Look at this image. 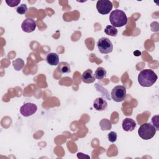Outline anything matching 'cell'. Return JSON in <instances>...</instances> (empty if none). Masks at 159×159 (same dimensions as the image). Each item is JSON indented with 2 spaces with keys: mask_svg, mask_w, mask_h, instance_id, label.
<instances>
[{
  "mask_svg": "<svg viewBox=\"0 0 159 159\" xmlns=\"http://www.w3.org/2000/svg\"><path fill=\"white\" fill-rule=\"evenodd\" d=\"M117 137V133L116 132H114V131H112V132H109L107 135V138H108L109 141L112 142V143L116 141Z\"/></svg>",
  "mask_w": 159,
  "mask_h": 159,
  "instance_id": "cell-19",
  "label": "cell"
},
{
  "mask_svg": "<svg viewBox=\"0 0 159 159\" xmlns=\"http://www.w3.org/2000/svg\"><path fill=\"white\" fill-rule=\"evenodd\" d=\"M46 61L52 66L58 65L59 63V56L56 53H49L46 57Z\"/></svg>",
  "mask_w": 159,
  "mask_h": 159,
  "instance_id": "cell-12",
  "label": "cell"
},
{
  "mask_svg": "<svg viewBox=\"0 0 159 159\" xmlns=\"http://www.w3.org/2000/svg\"><path fill=\"white\" fill-rule=\"evenodd\" d=\"M22 29L24 32L30 33L35 30L36 29V23L32 18H26L22 23Z\"/></svg>",
  "mask_w": 159,
  "mask_h": 159,
  "instance_id": "cell-8",
  "label": "cell"
},
{
  "mask_svg": "<svg viewBox=\"0 0 159 159\" xmlns=\"http://www.w3.org/2000/svg\"><path fill=\"white\" fill-rule=\"evenodd\" d=\"M156 131L154 126L150 123H144L140 126L138 130V134L141 139L147 140L153 137Z\"/></svg>",
  "mask_w": 159,
  "mask_h": 159,
  "instance_id": "cell-3",
  "label": "cell"
},
{
  "mask_svg": "<svg viewBox=\"0 0 159 159\" xmlns=\"http://www.w3.org/2000/svg\"><path fill=\"white\" fill-rule=\"evenodd\" d=\"M96 9L99 14H107L112 9V3L109 0H99L96 3Z\"/></svg>",
  "mask_w": 159,
  "mask_h": 159,
  "instance_id": "cell-6",
  "label": "cell"
},
{
  "mask_svg": "<svg viewBox=\"0 0 159 159\" xmlns=\"http://www.w3.org/2000/svg\"><path fill=\"white\" fill-rule=\"evenodd\" d=\"M109 20L113 27H121L127 24V17L123 11L115 9L111 12Z\"/></svg>",
  "mask_w": 159,
  "mask_h": 159,
  "instance_id": "cell-2",
  "label": "cell"
},
{
  "mask_svg": "<svg viewBox=\"0 0 159 159\" xmlns=\"http://www.w3.org/2000/svg\"><path fill=\"white\" fill-rule=\"evenodd\" d=\"M58 69L61 73L65 74V73H68L71 71L70 65L69 63L65 61H61L58 63Z\"/></svg>",
  "mask_w": 159,
  "mask_h": 159,
  "instance_id": "cell-13",
  "label": "cell"
},
{
  "mask_svg": "<svg viewBox=\"0 0 159 159\" xmlns=\"http://www.w3.org/2000/svg\"><path fill=\"white\" fill-rule=\"evenodd\" d=\"M20 2V0H6V3L11 7H14L19 5Z\"/></svg>",
  "mask_w": 159,
  "mask_h": 159,
  "instance_id": "cell-20",
  "label": "cell"
},
{
  "mask_svg": "<svg viewBox=\"0 0 159 159\" xmlns=\"http://www.w3.org/2000/svg\"><path fill=\"white\" fill-rule=\"evenodd\" d=\"M158 79L156 73L151 69L142 70L137 77L139 84L143 87H150L153 85Z\"/></svg>",
  "mask_w": 159,
  "mask_h": 159,
  "instance_id": "cell-1",
  "label": "cell"
},
{
  "mask_svg": "<svg viewBox=\"0 0 159 159\" xmlns=\"http://www.w3.org/2000/svg\"><path fill=\"white\" fill-rule=\"evenodd\" d=\"M136 125L135 121L130 118H125L123 120L122 123V129L126 132L133 131L135 129Z\"/></svg>",
  "mask_w": 159,
  "mask_h": 159,
  "instance_id": "cell-9",
  "label": "cell"
},
{
  "mask_svg": "<svg viewBox=\"0 0 159 159\" xmlns=\"http://www.w3.org/2000/svg\"><path fill=\"white\" fill-rule=\"evenodd\" d=\"M106 73L107 72L106 70L103 67L99 66L96 70L94 73V76L98 80H101L104 77H106Z\"/></svg>",
  "mask_w": 159,
  "mask_h": 159,
  "instance_id": "cell-14",
  "label": "cell"
},
{
  "mask_svg": "<svg viewBox=\"0 0 159 159\" xmlns=\"http://www.w3.org/2000/svg\"><path fill=\"white\" fill-rule=\"evenodd\" d=\"M134 54L135 55V56H137V57H138V56H140V55H141V52H139V51H135V52H134Z\"/></svg>",
  "mask_w": 159,
  "mask_h": 159,
  "instance_id": "cell-22",
  "label": "cell"
},
{
  "mask_svg": "<svg viewBox=\"0 0 159 159\" xmlns=\"http://www.w3.org/2000/svg\"><path fill=\"white\" fill-rule=\"evenodd\" d=\"M99 125L102 130H108L111 129L112 124L111 122L107 119H102L99 122Z\"/></svg>",
  "mask_w": 159,
  "mask_h": 159,
  "instance_id": "cell-17",
  "label": "cell"
},
{
  "mask_svg": "<svg viewBox=\"0 0 159 159\" xmlns=\"http://www.w3.org/2000/svg\"><path fill=\"white\" fill-rule=\"evenodd\" d=\"M99 51L102 54L111 53L113 50V45L111 41L107 37H102L97 42Z\"/></svg>",
  "mask_w": 159,
  "mask_h": 159,
  "instance_id": "cell-4",
  "label": "cell"
},
{
  "mask_svg": "<svg viewBox=\"0 0 159 159\" xmlns=\"http://www.w3.org/2000/svg\"><path fill=\"white\" fill-rule=\"evenodd\" d=\"M27 7L26 6L25 4H21L20 6H19L17 9H16V12L20 14V15H22V14H25L27 11Z\"/></svg>",
  "mask_w": 159,
  "mask_h": 159,
  "instance_id": "cell-18",
  "label": "cell"
},
{
  "mask_svg": "<svg viewBox=\"0 0 159 159\" xmlns=\"http://www.w3.org/2000/svg\"><path fill=\"white\" fill-rule=\"evenodd\" d=\"M95 76L93 74V71L91 69H88L84 71L81 75V80L84 83H92L95 81Z\"/></svg>",
  "mask_w": 159,
  "mask_h": 159,
  "instance_id": "cell-11",
  "label": "cell"
},
{
  "mask_svg": "<svg viewBox=\"0 0 159 159\" xmlns=\"http://www.w3.org/2000/svg\"><path fill=\"white\" fill-rule=\"evenodd\" d=\"M37 111L36 104L32 102H27L23 104L20 108V112L24 117H29L35 114Z\"/></svg>",
  "mask_w": 159,
  "mask_h": 159,
  "instance_id": "cell-7",
  "label": "cell"
},
{
  "mask_svg": "<svg viewBox=\"0 0 159 159\" xmlns=\"http://www.w3.org/2000/svg\"><path fill=\"white\" fill-rule=\"evenodd\" d=\"M107 106V101L102 98H97L93 102L94 108L98 111H104Z\"/></svg>",
  "mask_w": 159,
  "mask_h": 159,
  "instance_id": "cell-10",
  "label": "cell"
},
{
  "mask_svg": "<svg viewBox=\"0 0 159 159\" xmlns=\"http://www.w3.org/2000/svg\"><path fill=\"white\" fill-rule=\"evenodd\" d=\"M111 96L114 101L122 102L126 96V88L122 85H117L112 89Z\"/></svg>",
  "mask_w": 159,
  "mask_h": 159,
  "instance_id": "cell-5",
  "label": "cell"
},
{
  "mask_svg": "<svg viewBox=\"0 0 159 159\" xmlns=\"http://www.w3.org/2000/svg\"><path fill=\"white\" fill-rule=\"evenodd\" d=\"M104 32L109 36H112V37H115L117 35L118 31L117 30V29L114 27H113L112 25H107L104 29Z\"/></svg>",
  "mask_w": 159,
  "mask_h": 159,
  "instance_id": "cell-15",
  "label": "cell"
},
{
  "mask_svg": "<svg viewBox=\"0 0 159 159\" xmlns=\"http://www.w3.org/2000/svg\"><path fill=\"white\" fill-rule=\"evenodd\" d=\"M152 123L155 128L156 130H158V116H155L152 118Z\"/></svg>",
  "mask_w": 159,
  "mask_h": 159,
  "instance_id": "cell-21",
  "label": "cell"
},
{
  "mask_svg": "<svg viewBox=\"0 0 159 159\" xmlns=\"http://www.w3.org/2000/svg\"><path fill=\"white\" fill-rule=\"evenodd\" d=\"M12 65L16 71H20L24 66V61L22 58H17L12 61Z\"/></svg>",
  "mask_w": 159,
  "mask_h": 159,
  "instance_id": "cell-16",
  "label": "cell"
}]
</instances>
